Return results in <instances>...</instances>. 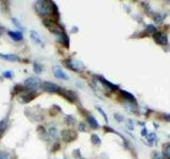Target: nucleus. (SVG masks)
I'll list each match as a JSON object with an SVG mask.
<instances>
[{
    "label": "nucleus",
    "mask_w": 170,
    "mask_h": 159,
    "mask_svg": "<svg viewBox=\"0 0 170 159\" xmlns=\"http://www.w3.org/2000/svg\"><path fill=\"white\" fill-rule=\"evenodd\" d=\"M35 10L37 12V14L43 16V17L49 16L51 14L58 15V7L51 1H46V0L37 1L35 3Z\"/></svg>",
    "instance_id": "nucleus-1"
},
{
    "label": "nucleus",
    "mask_w": 170,
    "mask_h": 159,
    "mask_svg": "<svg viewBox=\"0 0 170 159\" xmlns=\"http://www.w3.org/2000/svg\"><path fill=\"white\" fill-rule=\"evenodd\" d=\"M42 84H43V82L39 79L34 77V76H31V77H28V79L24 81V88H26V90L35 92L37 89L42 88Z\"/></svg>",
    "instance_id": "nucleus-2"
},
{
    "label": "nucleus",
    "mask_w": 170,
    "mask_h": 159,
    "mask_svg": "<svg viewBox=\"0 0 170 159\" xmlns=\"http://www.w3.org/2000/svg\"><path fill=\"white\" fill-rule=\"evenodd\" d=\"M65 63H66V66L70 70H73V71H76V72H82L84 69L83 63L81 62V61H78V59H67Z\"/></svg>",
    "instance_id": "nucleus-3"
},
{
    "label": "nucleus",
    "mask_w": 170,
    "mask_h": 159,
    "mask_svg": "<svg viewBox=\"0 0 170 159\" xmlns=\"http://www.w3.org/2000/svg\"><path fill=\"white\" fill-rule=\"evenodd\" d=\"M42 88L47 92H50V94H60L62 91V87L59 86L58 84H54L52 82H43L42 84Z\"/></svg>",
    "instance_id": "nucleus-4"
},
{
    "label": "nucleus",
    "mask_w": 170,
    "mask_h": 159,
    "mask_svg": "<svg viewBox=\"0 0 170 159\" xmlns=\"http://www.w3.org/2000/svg\"><path fill=\"white\" fill-rule=\"evenodd\" d=\"M36 97V94L35 92H32V91H29V90H22L19 96H18V101L20 103H29L30 101H32L34 98Z\"/></svg>",
    "instance_id": "nucleus-5"
},
{
    "label": "nucleus",
    "mask_w": 170,
    "mask_h": 159,
    "mask_svg": "<svg viewBox=\"0 0 170 159\" xmlns=\"http://www.w3.org/2000/svg\"><path fill=\"white\" fill-rule=\"evenodd\" d=\"M153 38H154V42L160 46H165L168 44V37L163 32H156V33H154L153 34Z\"/></svg>",
    "instance_id": "nucleus-6"
},
{
    "label": "nucleus",
    "mask_w": 170,
    "mask_h": 159,
    "mask_svg": "<svg viewBox=\"0 0 170 159\" xmlns=\"http://www.w3.org/2000/svg\"><path fill=\"white\" fill-rule=\"evenodd\" d=\"M52 71H53V75L56 76V79H60V80H68L69 79V75L67 74L66 72H64L60 67H56L54 66L53 68H52Z\"/></svg>",
    "instance_id": "nucleus-7"
},
{
    "label": "nucleus",
    "mask_w": 170,
    "mask_h": 159,
    "mask_svg": "<svg viewBox=\"0 0 170 159\" xmlns=\"http://www.w3.org/2000/svg\"><path fill=\"white\" fill-rule=\"evenodd\" d=\"M76 137H77V135L73 133V131H71V129H64V131H62V138L64 141L70 142V141H72Z\"/></svg>",
    "instance_id": "nucleus-8"
},
{
    "label": "nucleus",
    "mask_w": 170,
    "mask_h": 159,
    "mask_svg": "<svg viewBox=\"0 0 170 159\" xmlns=\"http://www.w3.org/2000/svg\"><path fill=\"white\" fill-rule=\"evenodd\" d=\"M30 37H31L32 42H34L35 45H41V46H44V42H43V39L41 37V35L38 34L37 32L34 31V30H32L30 32Z\"/></svg>",
    "instance_id": "nucleus-9"
},
{
    "label": "nucleus",
    "mask_w": 170,
    "mask_h": 159,
    "mask_svg": "<svg viewBox=\"0 0 170 159\" xmlns=\"http://www.w3.org/2000/svg\"><path fill=\"white\" fill-rule=\"evenodd\" d=\"M98 79L100 80V82L103 84L104 86L108 87V89H110V90H120V88H119L117 85H114L113 83L108 82V80H105L103 76H98Z\"/></svg>",
    "instance_id": "nucleus-10"
},
{
    "label": "nucleus",
    "mask_w": 170,
    "mask_h": 159,
    "mask_svg": "<svg viewBox=\"0 0 170 159\" xmlns=\"http://www.w3.org/2000/svg\"><path fill=\"white\" fill-rule=\"evenodd\" d=\"M7 34H9V36H10L13 40H15V42H19V40H21L22 38H24V35H22V33L21 32H16V31H9L7 32Z\"/></svg>",
    "instance_id": "nucleus-11"
},
{
    "label": "nucleus",
    "mask_w": 170,
    "mask_h": 159,
    "mask_svg": "<svg viewBox=\"0 0 170 159\" xmlns=\"http://www.w3.org/2000/svg\"><path fill=\"white\" fill-rule=\"evenodd\" d=\"M58 40H59L63 46H65L66 48L69 47V38H68V36H67L66 34H65V32L62 33V34L58 35Z\"/></svg>",
    "instance_id": "nucleus-12"
},
{
    "label": "nucleus",
    "mask_w": 170,
    "mask_h": 159,
    "mask_svg": "<svg viewBox=\"0 0 170 159\" xmlns=\"http://www.w3.org/2000/svg\"><path fill=\"white\" fill-rule=\"evenodd\" d=\"M87 121L89 123L90 127L95 128V129H97V128L100 127V125H99L98 121L96 120V118H95L94 116H91V115H88V116H87Z\"/></svg>",
    "instance_id": "nucleus-13"
},
{
    "label": "nucleus",
    "mask_w": 170,
    "mask_h": 159,
    "mask_svg": "<svg viewBox=\"0 0 170 159\" xmlns=\"http://www.w3.org/2000/svg\"><path fill=\"white\" fill-rule=\"evenodd\" d=\"M0 57L5 59V61H10V62H17V61H19V57L16 54H2V53H0Z\"/></svg>",
    "instance_id": "nucleus-14"
},
{
    "label": "nucleus",
    "mask_w": 170,
    "mask_h": 159,
    "mask_svg": "<svg viewBox=\"0 0 170 159\" xmlns=\"http://www.w3.org/2000/svg\"><path fill=\"white\" fill-rule=\"evenodd\" d=\"M119 92H120V94H121L122 97L125 98V100H128L129 102H136L135 101V98H134V96H133L132 94H130V92H128V91H125V90H119Z\"/></svg>",
    "instance_id": "nucleus-15"
},
{
    "label": "nucleus",
    "mask_w": 170,
    "mask_h": 159,
    "mask_svg": "<svg viewBox=\"0 0 170 159\" xmlns=\"http://www.w3.org/2000/svg\"><path fill=\"white\" fill-rule=\"evenodd\" d=\"M43 70H44V67H43L42 64H38V63L35 62L33 64V71H34L36 74H41L43 72Z\"/></svg>",
    "instance_id": "nucleus-16"
},
{
    "label": "nucleus",
    "mask_w": 170,
    "mask_h": 159,
    "mask_svg": "<svg viewBox=\"0 0 170 159\" xmlns=\"http://www.w3.org/2000/svg\"><path fill=\"white\" fill-rule=\"evenodd\" d=\"M64 120H65V122H66V124H68V125L76 124V118L73 117V116H71V115H67V116H65Z\"/></svg>",
    "instance_id": "nucleus-17"
},
{
    "label": "nucleus",
    "mask_w": 170,
    "mask_h": 159,
    "mask_svg": "<svg viewBox=\"0 0 170 159\" xmlns=\"http://www.w3.org/2000/svg\"><path fill=\"white\" fill-rule=\"evenodd\" d=\"M7 120L3 119V120H1L0 121V136H2L5 129H7Z\"/></svg>",
    "instance_id": "nucleus-18"
},
{
    "label": "nucleus",
    "mask_w": 170,
    "mask_h": 159,
    "mask_svg": "<svg viewBox=\"0 0 170 159\" xmlns=\"http://www.w3.org/2000/svg\"><path fill=\"white\" fill-rule=\"evenodd\" d=\"M48 133H49V135L51 136L53 139H58V129H56V127H54V126L50 127Z\"/></svg>",
    "instance_id": "nucleus-19"
},
{
    "label": "nucleus",
    "mask_w": 170,
    "mask_h": 159,
    "mask_svg": "<svg viewBox=\"0 0 170 159\" xmlns=\"http://www.w3.org/2000/svg\"><path fill=\"white\" fill-rule=\"evenodd\" d=\"M0 159H13V157L9 152L0 151Z\"/></svg>",
    "instance_id": "nucleus-20"
},
{
    "label": "nucleus",
    "mask_w": 170,
    "mask_h": 159,
    "mask_svg": "<svg viewBox=\"0 0 170 159\" xmlns=\"http://www.w3.org/2000/svg\"><path fill=\"white\" fill-rule=\"evenodd\" d=\"M147 138H148V141H149V144L152 145L153 142L156 141V134L155 133H151V134H148L147 136Z\"/></svg>",
    "instance_id": "nucleus-21"
},
{
    "label": "nucleus",
    "mask_w": 170,
    "mask_h": 159,
    "mask_svg": "<svg viewBox=\"0 0 170 159\" xmlns=\"http://www.w3.org/2000/svg\"><path fill=\"white\" fill-rule=\"evenodd\" d=\"M151 156H152V159H165V156H164L163 153L161 152H153L152 154H151Z\"/></svg>",
    "instance_id": "nucleus-22"
},
{
    "label": "nucleus",
    "mask_w": 170,
    "mask_h": 159,
    "mask_svg": "<svg viewBox=\"0 0 170 159\" xmlns=\"http://www.w3.org/2000/svg\"><path fill=\"white\" fill-rule=\"evenodd\" d=\"M91 142H93V144H95V145H99L101 143V140H100V137L98 135H91Z\"/></svg>",
    "instance_id": "nucleus-23"
},
{
    "label": "nucleus",
    "mask_w": 170,
    "mask_h": 159,
    "mask_svg": "<svg viewBox=\"0 0 170 159\" xmlns=\"http://www.w3.org/2000/svg\"><path fill=\"white\" fill-rule=\"evenodd\" d=\"M164 156L165 157H170V143H167V144L164 145Z\"/></svg>",
    "instance_id": "nucleus-24"
},
{
    "label": "nucleus",
    "mask_w": 170,
    "mask_h": 159,
    "mask_svg": "<svg viewBox=\"0 0 170 159\" xmlns=\"http://www.w3.org/2000/svg\"><path fill=\"white\" fill-rule=\"evenodd\" d=\"M96 109H97V110L101 114V116L103 117L104 121L106 122V123H108V116H106V114H105V111H104L101 107H99V106H96Z\"/></svg>",
    "instance_id": "nucleus-25"
},
{
    "label": "nucleus",
    "mask_w": 170,
    "mask_h": 159,
    "mask_svg": "<svg viewBox=\"0 0 170 159\" xmlns=\"http://www.w3.org/2000/svg\"><path fill=\"white\" fill-rule=\"evenodd\" d=\"M146 32L154 34V33H156V32H157V31H156V27H155V26H153V24H149V26H147Z\"/></svg>",
    "instance_id": "nucleus-26"
},
{
    "label": "nucleus",
    "mask_w": 170,
    "mask_h": 159,
    "mask_svg": "<svg viewBox=\"0 0 170 159\" xmlns=\"http://www.w3.org/2000/svg\"><path fill=\"white\" fill-rule=\"evenodd\" d=\"M165 17H166V15H163V16H162L161 14H157L154 16V20H155L156 24H161V22L164 20V18Z\"/></svg>",
    "instance_id": "nucleus-27"
},
{
    "label": "nucleus",
    "mask_w": 170,
    "mask_h": 159,
    "mask_svg": "<svg viewBox=\"0 0 170 159\" xmlns=\"http://www.w3.org/2000/svg\"><path fill=\"white\" fill-rule=\"evenodd\" d=\"M2 75H3L4 77H7V79H12L13 75H14V73L12 72V71H3V72H2Z\"/></svg>",
    "instance_id": "nucleus-28"
},
{
    "label": "nucleus",
    "mask_w": 170,
    "mask_h": 159,
    "mask_svg": "<svg viewBox=\"0 0 170 159\" xmlns=\"http://www.w3.org/2000/svg\"><path fill=\"white\" fill-rule=\"evenodd\" d=\"M12 21H13V24H14L18 29H20V30H22V26H21L20 22H19V21H18L17 19H16V18H12Z\"/></svg>",
    "instance_id": "nucleus-29"
},
{
    "label": "nucleus",
    "mask_w": 170,
    "mask_h": 159,
    "mask_svg": "<svg viewBox=\"0 0 170 159\" xmlns=\"http://www.w3.org/2000/svg\"><path fill=\"white\" fill-rule=\"evenodd\" d=\"M79 131H87V128H86V125H85V123H80V125H79Z\"/></svg>",
    "instance_id": "nucleus-30"
},
{
    "label": "nucleus",
    "mask_w": 170,
    "mask_h": 159,
    "mask_svg": "<svg viewBox=\"0 0 170 159\" xmlns=\"http://www.w3.org/2000/svg\"><path fill=\"white\" fill-rule=\"evenodd\" d=\"M114 118L117 120V121H119V122H121V121H123L125 120V118L122 117L121 115H119V114H115L114 115Z\"/></svg>",
    "instance_id": "nucleus-31"
},
{
    "label": "nucleus",
    "mask_w": 170,
    "mask_h": 159,
    "mask_svg": "<svg viewBox=\"0 0 170 159\" xmlns=\"http://www.w3.org/2000/svg\"><path fill=\"white\" fill-rule=\"evenodd\" d=\"M142 136H144V137H147V136H148V129L146 128V126H144V127H142Z\"/></svg>",
    "instance_id": "nucleus-32"
},
{
    "label": "nucleus",
    "mask_w": 170,
    "mask_h": 159,
    "mask_svg": "<svg viewBox=\"0 0 170 159\" xmlns=\"http://www.w3.org/2000/svg\"><path fill=\"white\" fill-rule=\"evenodd\" d=\"M129 123L128 124H127V126H128L129 128H130V129H131V131H133V129H134V127H133V124H132V121H131V120H129Z\"/></svg>",
    "instance_id": "nucleus-33"
},
{
    "label": "nucleus",
    "mask_w": 170,
    "mask_h": 159,
    "mask_svg": "<svg viewBox=\"0 0 170 159\" xmlns=\"http://www.w3.org/2000/svg\"><path fill=\"white\" fill-rule=\"evenodd\" d=\"M164 119H165L166 121L170 122V115H165V116H164Z\"/></svg>",
    "instance_id": "nucleus-34"
},
{
    "label": "nucleus",
    "mask_w": 170,
    "mask_h": 159,
    "mask_svg": "<svg viewBox=\"0 0 170 159\" xmlns=\"http://www.w3.org/2000/svg\"><path fill=\"white\" fill-rule=\"evenodd\" d=\"M168 159H170V157H168Z\"/></svg>",
    "instance_id": "nucleus-35"
},
{
    "label": "nucleus",
    "mask_w": 170,
    "mask_h": 159,
    "mask_svg": "<svg viewBox=\"0 0 170 159\" xmlns=\"http://www.w3.org/2000/svg\"><path fill=\"white\" fill-rule=\"evenodd\" d=\"M64 159H67V158H64Z\"/></svg>",
    "instance_id": "nucleus-36"
},
{
    "label": "nucleus",
    "mask_w": 170,
    "mask_h": 159,
    "mask_svg": "<svg viewBox=\"0 0 170 159\" xmlns=\"http://www.w3.org/2000/svg\"><path fill=\"white\" fill-rule=\"evenodd\" d=\"M80 159H83V158H80Z\"/></svg>",
    "instance_id": "nucleus-37"
}]
</instances>
